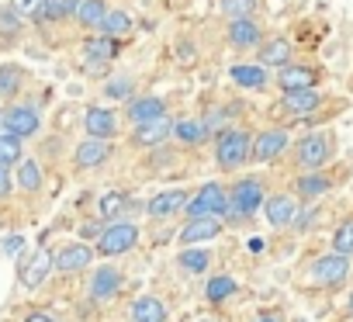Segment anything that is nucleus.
I'll return each instance as SVG.
<instances>
[{
  "label": "nucleus",
  "mask_w": 353,
  "mask_h": 322,
  "mask_svg": "<svg viewBox=\"0 0 353 322\" xmlns=\"http://www.w3.org/2000/svg\"><path fill=\"white\" fill-rule=\"evenodd\" d=\"M350 274H353V260L343 256V253H322V256H315V260L308 263V270H305L308 284H312V288H325V291L343 288V284L350 281Z\"/></svg>",
  "instance_id": "5"
},
{
  "label": "nucleus",
  "mask_w": 353,
  "mask_h": 322,
  "mask_svg": "<svg viewBox=\"0 0 353 322\" xmlns=\"http://www.w3.org/2000/svg\"><path fill=\"white\" fill-rule=\"evenodd\" d=\"M332 156H336L332 132H305L294 142V167L298 170H322Z\"/></svg>",
  "instance_id": "4"
},
{
  "label": "nucleus",
  "mask_w": 353,
  "mask_h": 322,
  "mask_svg": "<svg viewBox=\"0 0 353 322\" xmlns=\"http://www.w3.org/2000/svg\"><path fill=\"white\" fill-rule=\"evenodd\" d=\"M0 128L18 139H32L42 132V108L32 101H8V108L0 111Z\"/></svg>",
  "instance_id": "6"
},
{
  "label": "nucleus",
  "mask_w": 353,
  "mask_h": 322,
  "mask_svg": "<svg viewBox=\"0 0 353 322\" xmlns=\"http://www.w3.org/2000/svg\"><path fill=\"white\" fill-rule=\"evenodd\" d=\"M121 284H125L121 270L111 267V263H101V267L90 274V281H87V294H90L94 301L108 305V301H114V298L121 294Z\"/></svg>",
  "instance_id": "13"
},
{
  "label": "nucleus",
  "mask_w": 353,
  "mask_h": 322,
  "mask_svg": "<svg viewBox=\"0 0 353 322\" xmlns=\"http://www.w3.org/2000/svg\"><path fill=\"white\" fill-rule=\"evenodd\" d=\"M236 277H229V274H219V277H212L208 281V288H205V298L212 301V305H219V301H225V298H232L236 294Z\"/></svg>",
  "instance_id": "37"
},
{
  "label": "nucleus",
  "mask_w": 353,
  "mask_h": 322,
  "mask_svg": "<svg viewBox=\"0 0 353 322\" xmlns=\"http://www.w3.org/2000/svg\"><path fill=\"white\" fill-rule=\"evenodd\" d=\"M298 212H301V201H298L291 191L267 194V201H263V215H267V222H270L274 229H288V225H294Z\"/></svg>",
  "instance_id": "17"
},
{
  "label": "nucleus",
  "mask_w": 353,
  "mask_h": 322,
  "mask_svg": "<svg viewBox=\"0 0 353 322\" xmlns=\"http://www.w3.org/2000/svg\"><path fill=\"white\" fill-rule=\"evenodd\" d=\"M52 270H56V253L46 250V246H39V250H32V253L25 256V263H21V270H18V281H21L25 291H35Z\"/></svg>",
  "instance_id": "9"
},
{
  "label": "nucleus",
  "mask_w": 353,
  "mask_h": 322,
  "mask_svg": "<svg viewBox=\"0 0 353 322\" xmlns=\"http://www.w3.org/2000/svg\"><path fill=\"white\" fill-rule=\"evenodd\" d=\"M256 63L267 66V70H281V66L294 63V46H291V39H284V35L263 39L260 49H256Z\"/></svg>",
  "instance_id": "24"
},
{
  "label": "nucleus",
  "mask_w": 353,
  "mask_h": 322,
  "mask_svg": "<svg viewBox=\"0 0 353 322\" xmlns=\"http://www.w3.org/2000/svg\"><path fill=\"white\" fill-rule=\"evenodd\" d=\"M260 8V0H219V11L232 21V18H253V11Z\"/></svg>",
  "instance_id": "40"
},
{
  "label": "nucleus",
  "mask_w": 353,
  "mask_h": 322,
  "mask_svg": "<svg viewBox=\"0 0 353 322\" xmlns=\"http://www.w3.org/2000/svg\"><path fill=\"white\" fill-rule=\"evenodd\" d=\"M250 159H253V135L246 128H222L215 135V163L225 174L243 170Z\"/></svg>",
  "instance_id": "2"
},
{
  "label": "nucleus",
  "mask_w": 353,
  "mask_h": 322,
  "mask_svg": "<svg viewBox=\"0 0 353 322\" xmlns=\"http://www.w3.org/2000/svg\"><path fill=\"white\" fill-rule=\"evenodd\" d=\"M14 174V184L21 188V191H28V194H39L42 191V184H46V170H42V163L39 159H21V163L11 170Z\"/></svg>",
  "instance_id": "30"
},
{
  "label": "nucleus",
  "mask_w": 353,
  "mask_h": 322,
  "mask_svg": "<svg viewBox=\"0 0 353 322\" xmlns=\"http://www.w3.org/2000/svg\"><path fill=\"white\" fill-rule=\"evenodd\" d=\"M80 59L94 70V73H101V70H108L114 59H118V39H108V35H87L83 39V46H80Z\"/></svg>",
  "instance_id": "10"
},
{
  "label": "nucleus",
  "mask_w": 353,
  "mask_h": 322,
  "mask_svg": "<svg viewBox=\"0 0 353 322\" xmlns=\"http://www.w3.org/2000/svg\"><path fill=\"white\" fill-rule=\"evenodd\" d=\"M132 28H135V25H132V14L114 8V11H108V14H104V21H101V28H97V32H101V35H108V39H128V35H132Z\"/></svg>",
  "instance_id": "33"
},
{
  "label": "nucleus",
  "mask_w": 353,
  "mask_h": 322,
  "mask_svg": "<svg viewBox=\"0 0 353 322\" xmlns=\"http://www.w3.org/2000/svg\"><path fill=\"white\" fill-rule=\"evenodd\" d=\"M111 142L108 139H94V135H87L83 142H77V149H73V167L77 170H97V167H104L108 159H111Z\"/></svg>",
  "instance_id": "18"
},
{
  "label": "nucleus",
  "mask_w": 353,
  "mask_h": 322,
  "mask_svg": "<svg viewBox=\"0 0 353 322\" xmlns=\"http://www.w3.org/2000/svg\"><path fill=\"white\" fill-rule=\"evenodd\" d=\"M277 87H281V94L312 90V87H319V70L308 66V63H288V66L277 70Z\"/></svg>",
  "instance_id": "23"
},
{
  "label": "nucleus",
  "mask_w": 353,
  "mask_h": 322,
  "mask_svg": "<svg viewBox=\"0 0 353 322\" xmlns=\"http://www.w3.org/2000/svg\"><path fill=\"white\" fill-rule=\"evenodd\" d=\"M229 77H232V83L243 87V90H267V83H270V73H267V66H260V63H236V66L229 70Z\"/></svg>",
  "instance_id": "27"
},
{
  "label": "nucleus",
  "mask_w": 353,
  "mask_h": 322,
  "mask_svg": "<svg viewBox=\"0 0 353 322\" xmlns=\"http://www.w3.org/2000/svg\"><path fill=\"white\" fill-rule=\"evenodd\" d=\"M332 253H343V256L353 260V215H346L336 225V232H332Z\"/></svg>",
  "instance_id": "38"
},
{
  "label": "nucleus",
  "mask_w": 353,
  "mask_h": 322,
  "mask_svg": "<svg viewBox=\"0 0 353 322\" xmlns=\"http://www.w3.org/2000/svg\"><path fill=\"white\" fill-rule=\"evenodd\" d=\"M267 201V191H263V181L256 174L250 177H236V184L229 188V212L222 215L225 225H236V222H246L253 219Z\"/></svg>",
  "instance_id": "1"
},
{
  "label": "nucleus",
  "mask_w": 353,
  "mask_h": 322,
  "mask_svg": "<svg viewBox=\"0 0 353 322\" xmlns=\"http://www.w3.org/2000/svg\"><path fill=\"white\" fill-rule=\"evenodd\" d=\"M139 239H142L139 222H132V219H114V222H108V225L101 229V236H97L94 250H97V256L114 260V256L132 253V250L139 246Z\"/></svg>",
  "instance_id": "3"
},
{
  "label": "nucleus",
  "mask_w": 353,
  "mask_h": 322,
  "mask_svg": "<svg viewBox=\"0 0 353 322\" xmlns=\"http://www.w3.org/2000/svg\"><path fill=\"white\" fill-rule=\"evenodd\" d=\"M291 149V132L284 125H267L253 135V159L256 163H274Z\"/></svg>",
  "instance_id": "8"
},
{
  "label": "nucleus",
  "mask_w": 353,
  "mask_h": 322,
  "mask_svg": "<svg viewBox=\"0 0 353 322\" xmlns=\"http://www.w3.org/2000/svg\"><path fill=\"white\" fill-rule=\"evenodd\" d=\"M11 8H14L21 18H35V11H39V0H11Z\"/></svg>",
  "instance_id": "42"
},
{
  "label": "nucleus",
  "mask_w": 353,
  "mask_h": 322,
  "mask_svg": "<svg viewBox=\"0 0 353 322\" xmlns=\"http://www.w3.org/2000/svg\"><path fill=\"white\" fill-rule=\"evenodd\" d=\"M104 97L114 104V101H132L135 97V80L128 73H118V77H108L104 83Z\"/></svg>",
  "instance_id": "36"
},
{
  "label": "nucleus",
  "mask_w": 353,
  "mask_h": 322,
  "mask_svg": "<svg viewBox=\"0 0 353 322\" xmlns=\"http://www.w3.org/2000/svg\"><path fill=\"white\" fill-rule=\"evenodd\" d=\"M21 32H25V18L11 4H0V46H14Z\"/></svg>",
  "instance_id": "32"
},
{
  "label": "nucleus",
  "mask_w": 353,
  "mask_h": 322,
  "mask_svg": "<svg viewBox=\"0 0 353 322\" xmlns=\"http://www.w3.org/2000/svg\"><path fill=\"white\" fill-rule=\"evenodd\" d=\"M70 4H73V21L80 28H101L104 14L111 11L104 0H70Z\"/></svg>",
  "instance_id": "31"
},
{
  "label": "nucleus",
  "mask_w": 353,
  "mask_h": 322,
  "mask_svg": "<svg viewBox=\"0 0 353 322\" xmlns=\"http://www.w3.org/2000/svg\"><path fill=\"white\" fill-rule=\"evenodd\" d=\"M21 322H56V319H52V315H46V312H28Z\"/></svg>",
  "instance_id": "44"
},
{
  "label": "nucleus",
  "mask_w": 353,
  "mask_h": 322,
  "mask_svg": "<svg viewBox=\"0 0 353 322\" xmlns=\"http://www.w3.org/2000/svg\"><path fill=\"white\" fill-rule=\"evenodd\" d=\"M166 139H173V118L170 114H163L156 121H145V125H135L132 135H128L132 149H163Z\"/></svg>",
  "instance_id": "12"
},
{
  "label": "nucleus",
  "mask_w": 353,
  "mask_h": 322,
  "mask_svg": "<svg viewBox=\"0 0 353 322\" xmlns=\"http://www.w3.org/2000/svg\"><path fill=\"white\" fill-rule=\"evenodd\" d=\"M21 159H25V139H18V135L0 128V163H4V167H18Z\"/></svg>",
  "instance_id": "35"
},
{
  "label": "nucleus",
  "mask_w": 353,
  "mask_h": 322,
  "mask_svg": "<svg viewBox=\"0 0 353 322\" xmlns=\"http://www.w3.org/2000/svg\"><path fill=\"white\" fill-rule=\"evenodd\" d=\"M66 18H73V4H70V0H39V11H35L32 21H35L42 32H49V28L63 25Z\"/></svg>",
  "instance_id": "29"
},
{
  "label": "nucleus",
  "mask_w": 353,
  "mask_h": 322,
  "mask_svg": "<svg viewBox=\"0 0 353 322\" xmlns=\"http://www.w3.org/2000/svg\"><path fill=\"white\" fill-rule=\"evenodd\" d=\"M83 132L94 139H114L118 135V111L114 104H90L83 108Z\"/></svg>",
  "instance_id": "16"
},
{
  "label": "nucleus",
  "mask_w": 353,
  "mask_h": 322,
  "mask_svg": "<svg viewBox=\"0 0 353 322\" xmlns=\"http://www.w3.org/2000/svg\"><path fill=\"white\" fill-rule=\"evenodd\" d=\"M263 39H267V35H263V28H260L256 18H232V21L225 25V42H229L236 52H250V49L256 52Z\"/></svg>",
  "instance_id": "11"
},
{
  "label": "nucleus",
  "mask_w": 353,
  "mask_h": 322,
  "mask_svg": "<svg viewBox=\"0 0 353 322\" xmlns=\"http://www.w3.org/2000/svg\"><path fill=\"white\" fill-rule=\"evenodd\" d=\"M0 250H4L8 256H14L18 250H25V239H21V236H8L4 243H0Z\"/></svg>",
  "instance_id": "43"
},
{
  "label": "nucleus",
  "mask_w": 353,
  "mask_h": 322,
  "mask_svg": "<svg viewBox=\"0 0 353 322\" xmlns=\"http://www.w3.org/2000/svg\"><path fill=\"white\" fill-rule=\"evenodd\" d=\"M322 104H325V97H322V90H319V87H312V90H291V94H281V111H284V118H291V121H298V118H312Z\"/></svg>",
  "instance_id": "15"
},
{
  "label": "nucleus",
  "mask_w": 353,
  "mask_h": 322,
  "mask_svg": "<svg viewBox=\"0 0 353 322\" xmlns=\"http://www.w3.org/2000/svg\"><path fill=\"white\" fill-rule=\"evenodd\" d=\"M163 114H170V104H166V97H159V94H139V97H132V101L125 104V118L132 121V128H135V125H145V121H156V118H163Z\"/></svg>",
  "instance_id": "19"
},
{
  "label": "nucleus",
  "mask_w": 353,
  "mask_h": 322,
  "mask_svg": "<svg viewBox=\"0 0 353 322\" xmlns=\"http://www.w3.org/2000/svg\"><path fill=\"white\" fill-rule=\"evenodd\" d=\"M332 184H336V181H332L325 170H301L291 194H294L298 201H305V205H315L319 198H325V194L332 191Z\"/></svg>",
  "instance_id": "22"
},
{
  "label": "nucleus",
  "mask_w": 353,
  "mask_h": 322,
  "mask_svg": "<svg viewBox=\"0 0 353 322\" xmlns=\"http://www.w3.org/2000/svg\"><path fill=\"white\" fill-rule=\"evenodd\" d=\"M225 229V219L222 215H194L188 219V225L181 229V246H198V243H208V239H219Z\"/></svg>",
  "instance_id": "14"
},
{
  "label": "nucleus",
  "mask_w": 353,
  "mask_h": 322,
  "mask_svg": "<svg viewBox=\"0 0 353 322\" xmlns=\"http://www.w3.org/2000/svg\"><path fill=\"white\" fill-rule=\"evenodd\" d=\"M346 312L353 315V291H350V298H346Z\"/></svg>",
  "instance_id": "45"
},
{
  "label": "nucleus",
  "mask_w": 353,
  "mask_h": 322,
  "mask_svg": "<svg viewBox=\"0 0 353 322\" xmlns=\"http://www.w3.org/2000/svg\"><path fill=\"white\" fill-rule=\"evenodd\" d=\"M128 205H132V201H128L121 191H108V194L101 198V215H104L108 222H114V219H121V215L128 212Z\"/></svg>",
  "instance_id": "39"
},
{
  "label": "nucleus",
  "mask_w": 353,
  "mask_h": 322,
  "mask_svg": "<svg viewBox=\"0 0 353 322\" xmlns=\"http://www.w3.org/2000/svg\"><path fill=\"white\" fill-rule=\"evenodd\" d=\"M184 212H188V219H194V215H225L229 212V188L219 184V181H205L188 198Z\"/></svg>",
  "instance_id": "7"
},
{
  "label": "nucleus",
  "mask_w": 353,
  "mask_h": 322,
  "mask_svg": "<svg viewBox=\"0 0 353 322\" xmlns=\"http://www.w3.org/2000/svg\"><path fill=\"white\" fill-rule=\"evenodd\" d=\"M176 263L188 274H205L212 267V250H201V246H184V253H176Z\"/></svg>",
  "instance_id": "34"
},
{
  "label": "nucleus",
  "mask_w": 353,
  "mask_h": 322,
  "mask_svg": "<svg viewBox=\"0 0 353 322\" xmlns=\"http://www.w3.org/2000/svg\"><path fill=\"white\" fill-rule=\"evenodd\" d=\"M11 188H14V174H11V167L0 163V201L11 194Z\"/></svg>",
  "instance_id": "41"
},
{
  "label": "nucleus",
  "mask_w": 353,
  "mask_h": 322,
  "mask_svg": "<svg viewBox=\"0 0 353 322\" xmlns=\"http://www.w3.org/2000/svg\"><path fill=\"white\" fill-rule=\"evenodd\" d=\"M173 139L184 149H198L212 139V125L201 114H188V118H173Z\"/></svg>",
  "instance_id": "21"
},
{
  "label": "nucleus",
  "mask_w": 353,
  "mask_h": 322,
  "mask_svg": "<svg viewBox=\"0 0 353 322\" xmlns=\"http://www.w3.org/2000/svg\"><path fill=\"white\" fill-rule=\"evenodd\" d=\"M94 256H97V250L87 246L83 239L66 243V246L56 250V270H59V274H83V270L94 263Z\"/></svg>",
  "instance_id": "20"
},
{
  "label": "nucleus",
  "mask_w": 353,
  "mask_h": 322,
  "mask_svg": "<svg viewBox=\"0 0 353 322\" xmlns=\"http://www.w3.org/2000/svg\"><path fill=\"white\" fill-rule=\"evenodd\" d=\"M28 87V70L21 63H0V101H18Z\"/></svg>",
  "instance_id": "26"
},
{
  "label": "nucleus",
  "mask_w": 353,
  "mask_h": 322,
  "mask_svg": "<svg viewBox=\"0 0 353 322\" xmlns=\"http://www.w3.org/2000/svg\"><path fill=\"white\" fill-rule=\"evenodd\" d=\"M188 191L184 188H166V191H159V194H152L149 201H145V215L149 219H173L176 212H184V205H188Z\"/></svg>",
  "instance_id": "25"
},
{
  "label": "nucleus",
  "mask_w": 353,
  "mask_h": 322,
  "mask_svg": "<svg viewBox=\"0 0 353 322\" xmlns=\"http://www.w3.org/2000/svg\"><path fill=\"white\" fill-rule=\"evenodd\" d=\"M166 301L156 298V294H139L132 305H128V319L132 322H166Z\"/></svg>",
  "instance_id": "28"
},
{
  "label": "nucleus",
  "mask_w": 353,
  "mask_h": 322,
  "mask_svg": "<svg viewBox=\"0 0 353 322\" xmlns=\"http://www.w3.org/2000/svg\"><path fill=\"white\" fill-rule=\"evenodd\" d=\"M260 322H281V319H260Z\"/></svg>",
  "instance_id": "46"
}]
</instances>
